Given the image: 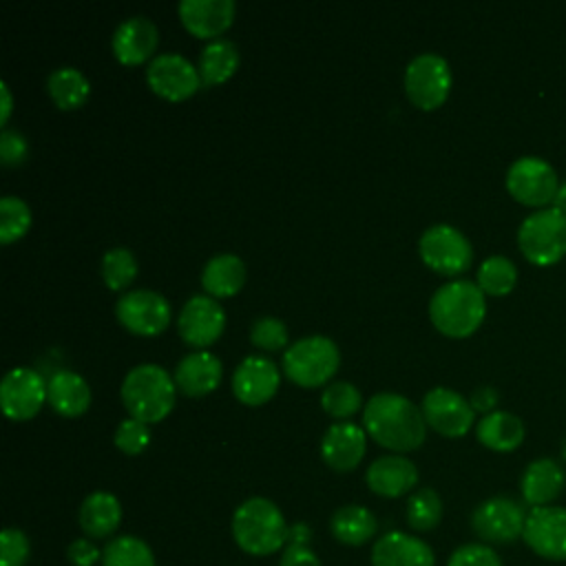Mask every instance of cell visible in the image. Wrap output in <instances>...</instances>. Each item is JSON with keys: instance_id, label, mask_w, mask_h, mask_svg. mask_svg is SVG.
Wrapping results in <instances>:
<instances>
[{"instance_id": "1", "label": "cell", "mask_w": 566, "mask_h": 566, "mask_svg": "<svg viewBox=\"0 0 566 566\" xmlns=\"http://www.w3.org/2000/svg\"><path fill=\"white\" fill-rule=\"evenodd\" d=\"M363 429L380 447L402 453L424 442L427 420L422 409L407 396L378 391L363 407Z\"/></svg>"}, {"instance_id": "2", "label": "cell", "mask_w": 566, "mask_h": 566, "mask_svg": "<svg viewBox=\"0 0 566 566\" xmlns=\"http://www.w3.org/2000/svg\"><path fill=\"white\" fill-rule=\"evenodd\" d=\"M486 301L478 283L453 279L442 283L429 301V318L433 327L449 338L471 336L484 321Z\"/></svg>"}, {"instance_id": "3", "label": "cell", "mask_w": 566, "mask_h": 566, "mask_svg": "<svg viewBox=\"0 0 566 566\" xmlns=\"http://www.w3.org/2000/svg\"><path fill=\"white\" fill-rule=\"evenodd\" d=\"M287 531L281 509L268 497H248L234 509L232 537L248 555L265 557L279 553L287 546Z\"/></svg>"}, {"instance_id": "4", "label": "cell", "mask_w": 566, "mask_h": 566, "mask_svg": "<svg viewBox=\"0 0 566 566\" xmlns=\"http://www.w3.org/2000/svg\"><path fill=\"white\" fill-rule=\"evenodd\" d=\"M177 385L172 374L161 365L142 363L135 365L122 380V402L130 418H137L146 424L164 420L175 407Z\"/></svg>"}, {"instance_id": "5", "label": "cell", "mask_w": 566, "mask_h": 566, "mask_svg": "<svg viewBox=\"0 0 566 566\" xmlns=\"http://www.w3.org/2000/svg\"><path fill=\"white\" fill-rule=\"evenodd\" d=\"M340 365V352L329 336L312 334L298 338L283 352V374L298 387L325 385Z\"/></svg>"}, {"instance_id": "6", "label": "cell", "mask_w": 566, "mask_h": 566, "mask_svg": "<svg viewBox=\"0 0 566 566\" xmlns=\"http://www.w3.org/2000/svg\"><path fill=\"white\" fill-rule=\"evenodd\" d=\"M517 245L533 265H553L566 254V219L555 208L531 212L517 228Z\"/></svg>"}, {"instance_id": "7", "label": "cell", "mask_w": 566, "mask_h": 566, "mask_svg": "<svg viewBox=\"0 0 566 566\" xmlns=\"http://www.w3.org/2000/svg\"><path fill=\"white\" fill-rule=\"evenodd\" d=\"M451 91L449 62L438 53H418L405 69V93L420 111H433L444 104Z\"/></svg>"}, {"instance_id": "8", "label": "cell", "mask_w": 566, "mask_h": 566, "mask_svg": "<svg viewBox=\"0 0 566 566\" xmlns=\"http://www.w3.org/2000/svg\"><path fill=\"white\" fill-rule=\"evenodd\" d=\"M418 254L424 265L444 276H455L469 270L473 248L469 239L449 223H436L420 234Z\"/></svg>"}, {"instance_id": "9", "label": "cell", "mask_w": 566, "mask_h": 566, "mask_svg": "<svg viewBox=\"0 0 566 566\" xmlns=\"http://www.w3.org/2000/svg\"><path fill=\"white\" fill-rule=\"evenodd\" d=\"M559 186L555 168L542 157H520L506 170V190L522 206L542 210L555 201Z\"/></svg>"}, {"instance_id": "10", "label": "cell", "mask_w": 566, "mask_h": 566, "mask_svg": "<svg viewBox=\"0 0 566 566\" xmlns=\"http://www.w3.org/2000/svg\"><path fill=\"white\" fill-rule=\"evenodd\" d=\"M528 511L506 495H495L475 506L471 528L484 544H511L524 535Z\"/></svg>"}, {"instance_id": "11", "label": "cell", "mask_w": 566, "mask_h": 566, "mask_svg": "<svg viewBox=\"0 0 566 566\" xmlns=\"http://www.w3.org/2000/svg\"><path fill=\"white\" fill-rule=\"evenodd\" d=\"M115 316L130 334L157 336L168 327L172 310L166 296L155 290H130L117 298Z\"/></svg>"}, {"instance_id": "12", "label": "cell", "mask_w": 566, "mask_h": 566, "mask_svg": "<svg viewBox=\"0 0 566 566\" xmlns=\"http://www.w3.org/2000/svg\"><path fill=\"white\" fill-rule=\"evenodd\" d=\"M150 91L168 102H181L201 86L199 69L181 53H159L146 66Z\"/></svg>"}, {"instance_id": "13", "label": "cell", "mask_w": 566, "mask_h": 566, "mask_svg": "<svg viewBox=\"0 0 566 566\" xmlns=\"http://www.w3.org/2000/svg\"><path fill=\"white\" fill-rule=\"evenodd\" d=\"M522 539L537 557L566 562V506L548 504L531 509Z\"/></svg>"}, {"instance_id": "14", "label": "cell", "mask_w": 566, "mask_h": 566, "mask_svg": "<svg viewBox=\"0 0 566 566\" xmlns=\"http://www.w3.org/2000/svg\"><path fill=\"white\" fill-rule=\"evenodd\" d=\"M422 416L427 427L438 431L444 438L464 436L475 420L471 402L449 387H433L422 396Z\"/></svg>"}, {"instance_id": "15", "label": "cell", "mask_w": 566, "mask_h": 566, "mask_svg": "<svg viewBox=\"0 0 566 566\" xmlns=\"http://www.w3.org/2000/svg\"><path fill=\"white\" fill-rule=\"evenodd\" d=\"M46 400V380L31 367H13L0 382V407L11 420H31Z\"/></svg>"}, {"instance_id": "16", "label": "cell", "mask_w": 566, "mask_h": 566, "mask_svg": "<svg viewBox=\"0 0 566 566\" xmlns=\"http://www.w3.org/2000/svg\"><path fill=\"white\" fill-rule=\"evenodd\" d=\"M177 329L184 343L192 347L212 345L226 329V310L208 294L190 296L177 318Z\"/></svg>"}, {"instance_id": "17", "label": "cell", "mask_w": 566, "mask_h": 566, "mask_svg": "<svg viewBox=\"0 0 566 566\" xmlns=\"http://www.w3.org/2000/svg\"><path fill=\"white\" fill-rule=\"evenodd\" d=\"M281 385L279 367L265 356L243 358L232 374V394L248 407L268 402Z\"/></svg>"}, {"instance_id": "18", "label": "cell", "mask_w": 566, "mask_h": 566, "mask_svg": "<svg viewBox=\"0 0 566 566\" xmlns=\"http://www.w3.org/2000/svg\"><path fill=\"white\" fill-rule=\"evenodd\" d=\"M365 451H367V431L352 420H340L329 424L321 440V458L329 469L338 473H347L356 469Z\"/></svg>"}, {"instance_id": "19", "label": "cell", "mask_w": 566, "mask_h": 566, "mask_svg": "<svg viewBox=\"0 0 566 566\" xmlns=\"http://www.w3.org/2000/svg\"><path fill=\"white\" fill-rule=\"evenodd\" d=\"M113 53L126 66H137L153 60L157 44H159V29L146 15H130L117 24L113 33Z\"/></svg>"}, {"instance_id": "20", "label": "cell", "mask_w": 566, "mask_h": 566, "mask_svg": "<svg viewBox=\"0 0 566 566\" xmlns=\"http://www.w3.org/2000/svg\"><path fill=\"white\" fill-rule=\"evenodd\" d=\"M371 566H436V555L424 539L389 531L374 542Z\"/></svg>"}, {"instance_id": "21", "label": "cell", "mask_w": 566, "mask_h": 566, "mask_svg": "<svg viewBox=\"0 0 566 566\" xmlns=\"http://www.w3.org/2000/svg\"><path fill=\"white\" fill-rule=\"evenodd\" d=\"M177 11L181 24L195 38L217 40L226 29H230L237 7L232 0H181Z\"/></svg>"}, {"instance_id": "22", "label": "cell", "mask_w": 566, "mask_h": 566, "mask_svg": "<svg viewBox=\"0 0 566 566\" xmlns=\"http://www.w3.org/2000/svg\"><path fill=\"white\" fill-rule=\"evenodd\" d=\"M223 376V365L221 360L206 349H197L186 354L177 367H175V385L184 396L199 398L210 391H214L221 382Z\"/></svg>"}, {"instance_id": "23", "label": "cell", "mask_w": 566, "mask_h": 566, "mask_svg": "<svg viewBox=\"0 0 566 566\" xmlns=\"http://www.w3.org/2000/svg\"><path fill=\"white\" fill-rule=\"evenodd\" d=\"M365 482L380 497H400L418 484V469L405 455H380L367 467Z\"/></svg>"}, {"instance_id": "24", "label": "cell", "mask_w": 566, "mask_h": 566, "mask_svg": "<svg viewBox=\"0 0 566 566\" xmlns=\"http://www.w3.org/2000/svg\"><path fill=\"white\" fill-rule=\"evenodd\" d=\"M566 486V473L562 464L553 458H537L526 464L520 478L522 500L531 506H548L553 504Z\"/></svg>"}, {"instance_id": "25", "label": "cell", "mask_w": 566, "mask_h": 566, "mask_svg": "<svg viewBox=\"0 0 566 566\" xmlns=\"http://www.w3.org/2000/svg\"><path fill=\"white\" fill-rule=\"evenodd\" d=\"M46 402L66 418L82 416L91 405L88 382L71 369H57L46 380Z\"/></svg>"}, {"instance_id": "26", "label": "cell", "mask_w": 566, "mask_h": 566, "mask_svg": "<svg viewBox=\"0 0 566 566\" xmlns=\"http://www.w3.org/2000/svg\"><path fill=\"white\" fill-rule=\"evenodd\" d=\"M122 524V502L108 491H93L80 506V526L91 539L111 537Z\"/></svg>"}, {"instance_id": "27", "label": "cell", "mask_w": 566, "mask_h": 566, "mask_svg": "<svg viewBox=\"0 0 566 566\" xmlns=\"http://www.w3.org/2000/svg\"><path fill=\"white\" fill-rule=\"evenodd\" d=\"M245 276L248 272L241 256L223 252L208 259V263L201 270V285L208 292V296L228 298L243 287Z\"/></svg>"}, {"instance_id": "28", "label": "cell", "mask_w": 566, "mask_h": 566, "mask_svg": "<svg viewBox=\"0 0 566 566\" xmlns=\"http://www.w3.org/2000/svg\"><path fill=\"white\" fill-rule=\"evenodd\" d=\"M524 422L517 416L500 409L482 416L475 424L478 442L497 453H509L517 449L524 440Z\"/></svg>"}, {"instance_id": "29", "label": "cell", "mask_w": 566, "mask_h": 566, "mask_svg": "<svg viewBox=\"0 0 566 566\" xmlns=\"http://www.w3.org/2000/svg\"><path fill=\"white\" fill-rule=\"evenodd\" d=\"M376 515L360 504H345L334 511L329 520L332 535L347 546H363L376 535Z\"/></svg>"}, {"instance_id": "30", "label": "cell", "mask_w": 566, "mask_h": 566, "mask_svg": "<svg viewBox=\"0 0 566 566\" xmlns=\"http://www.w3.org/2000/svg\"><path fill=\"white\" fill-rule=\"evenodd\" d=\"M237 66H239V49L234 42H230L226 38L210 40L201 49L199 62H197L201 84H206V86L223 84L226 80H230L234 75Z\"/></svg>"}, {"instance_id": "31", "label": "cell", "mask_w": 566, "mask_h": 566, "mask_svg": "<svg viewBox=\"0 0 566 566\" xmlns=\"http://www.w3.org/2000/svg\"><path fill=\"white\" fill-rule=\"evenodd\" d=\"M46 93L62 111L80 108L91 95L88 77L75 66H60L46 77Z\"/></svg>"}, {"instance_id": "32", "label": "cell", "mask_w": 566, "mask_h": 566, "mask_svg": "<svg viewBox=\"0 0 566 566\" xmlns=\"http://www.w3.org/2000/svg\"><path fill=\"white\" fill-rule=\"evenodd\" d=\"M102 566H155V553L142 537L117 535L102 548Z\"/></svg>"}, {"instance_id": "33", "label": "cell", "mask_w": 566, "mask_h": 566, "mask_svg": "<svg viewBox=\"0 0 566 566\" xmlns=\"http://www.w3.org/2000/svg\"><path fill=\"white\" fill-rule=\"evenodd\" d=\"M475 283L484 294L504 296L517 283V268L511 259H506L502 254H493L480 263Z\"/></svg>"}, {"instance_id": "34", "label": "cell", "mask_w": 566, "mask_h": 566, "mask_svg": "<svg viewBox=\"0 0 566 566\" xmlns=\"http://www.w3.org/2000/svg\"><path fill=\"white\" fill-rule=\"evenodd\" d=\"M405 515L413 531H431L442 520V497L436 489L422 486L409 495Z\"/></svg>"}, {"instance_id": "35", "label": "cell", "mask_w": 566, "mask_h": 566, "mask_svg": "<svg viewBox=\"0 0 566 566\" xmlns=\"http://www.w3.org/2000/svg\"><path fill=\"white\" fill-rule=\"evenodd\" d=\"M102 281L108 290H126L137 276V259L128 248H111L102 256Z\"/></svg>"}, {"instance_id": "36", "label": "cell", "mask_w": 566, "mask_h": 566, "mask_svg": "<svg viewBox=\"0 0 566 566\" xmlns=\"http://www.w3.org/2000/svg\"><path fill=\"white\" fill-rule=\"evenodd\" d=\"M31 228V208L13 195L0 199V243H13Z\"/></svg>"}, {"instance_id": "37", "label": "cell", "mask_w": 566, "mask_h": 566, "mask_svg": "<svg viewBox=\"0 0 566 566\" xmlns=\"http://www.w3.org/2000/svg\"><path fill=\"white\" fill-rule=\"evenodd\" d=\"M321 407L334 418H349L363 407V398L352 382L336 380L323 389Z\"/></svg>"}, {"instance_id": "38", "label": "cell", "mask_w": 566, "mask_h": 566, "mask_svg": "<svg viewBox=\"0 0 566 566\" xmlns=\"http://www.w3.org/2000/svg\"><path fill=\"white\" fill-rule=\"evenodd\" d=\"M250 343L265 352L283 349L287 343V327L276 316H259L250 327Z\"/></svg>"}, {"instance_id": "39", "label": "cell", "mask_w": 566, "mask_h": 566, "mask_svg": "<svg viewBox=\"0 0 566 566\" xmlns=\"http://www.w3.org/2000/svg\"><path fill=\"white\" fill-rule=\"evenodd\" d=\"M150 444V429L137 418H126L115 429V447L126 455H137Z\"/></svg>"}, {"instance_id": "40", "label": "cell", "mask_w": 566, "mask_h": 566, "mask_svg": "<svg viewBox=\"0 0 566 566\" xmlns=\"http://www.w3.org/2000/svg\"><path fill=\"white\" fill-rule=\"evenodd\" d=\"M447 566H502V559L493 546L484 542H469L449 555Z\"/></svg>"}, {"instance_id": "41", "label": "cell", "mask_w": 566, "mask_h": 566, "mask_svg": "<svg viewBox=\"0 0 566 566\" xmlns=\"http://www.w3.org/2000/svg\"><path fill=\"white\" fill-rule=\"evenodd\" d=\"M29 555V537L20 528H4L0 535V566H24Z\"/></svg>"}, {"instance_id": "42", "label": "cell", "mask_w": 566, "mask_h": 566, "mask_svg": "<svg viewBox=\"0 0 566 566\" xmlns=\"http://www.w3.org/2000/svg\"><path fill=\"white\" fill-rule=\"evenodd\" d=\"M29 155L27 137L20 130L2 128L0 133V161L2 166H20Z\"/></svg>"}, {"instance_id": "43", "label": "cell", "mask_w": 566, "mask_h": 566, "mask_svg": "<svg viewBox=\"0 0 566 566\" xmlns=\"http://www.w3.org/2000/svg\"><path fill=\"white\" fill-rule=\"evenodd\" d=\"M66 557L73 566H95L102 562V551L88 537H77L69 544Z\"/></svg>"}, {"instance_id": "44", "label": "cell", "mask_w": 566, "mask_h": 566, "mask_svg": "<svg viewBox=\"0 0 566 566\" xmlns=\"http://www.w3.org/2000/svg\"><path fill=\"white\" fill-rule=\"evenodd\" d=\"M279 566H321L318 555L310 546L287 544L279 559Z\"/></svg>"}, {"instance_id": "45", "label": "cell", "mask_w": 566, "mask_h": 566, "mask_svg": "<svg viewBox=\"0 0 566 566\" xmlns=\"http://www.w3.org/2000/svg\"><path fill=\"white\" fill-rule=\"evenodd\" d=\"M469 402H471L473 411H482V413L486 416V413L495 411V405H497V391H495L493 387H486V385H484V387H478V389L471 394Z\"/></svg>"}, {"instance_id": "46", "label": "cell", "mask_w": 566, "mask_h": 566, "mask_svg": "<svg viewBox=\"0 0 566 566\" xmlns=\"http://www.w3.org/2000/svg\"><path fill=\"white\" fill-rule=\"evenodd\" d=\"M310 539H312V531L305 522H298V524H292L290 531H287V544H298V546H310Z\"/></svg>"}, {"instance_id": "47", "label": "cell", "mask_w": 566, "mask_h": 566, "mask_svg": "<svg viewBox=\"0 0 566 566\" xmlns=\"http://www.w3.org/2000/svg\"><path fill=\"white\" fill-rule=\"evenodd\" d=\"M0 95H2V108H0V124L4 126L9 122L11 108H13V99H11V91L7 86V82H0Z\"/></svg>"}, {"instance_id": "48", "label": "cell", "mask_w": 566, "mask_h": 566, "mask_svg": "<svg viewBox=\"0 0 566 566\" xmlns=\"http://www.w3.org/2000/svg\"><path fill=\"white\" fill-rule=\"evenodd\" d=\"M553 208L566 219V184L559 186V190L555 195V201H553Z\"/></svg>"}]
</instances>
